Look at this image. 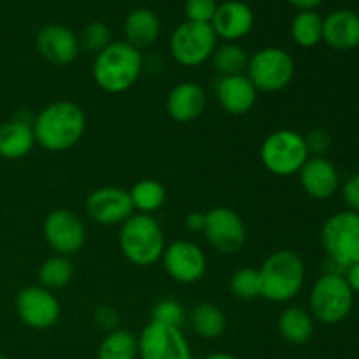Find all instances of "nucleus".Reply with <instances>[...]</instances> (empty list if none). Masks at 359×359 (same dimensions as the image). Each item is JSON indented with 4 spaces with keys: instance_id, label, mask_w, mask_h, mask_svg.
I'll return each instance as SVG.
<instances>
[{
    "instance_id": "1",
    "label": "nucleus",
    "mask_w": 359,
    "mask_h": 359,
    "mask_svg": "<svg viewBox=\"0 0 359 359\" xmlns=\"http://www.w3.org/2000/svg\"><path fill=\"white\" fill-rule=\"evenodd\" d=\"M35 144L49 153L72 149L86 132V114L70 100H56L35 114L32 125Z\"/></svg>"
},
{
    "instance_id": "2",
    "label": "nucleus",
    "mask_w": 359,
    "mask_h": 359,
    "mask_svg": "<svg viewBox=\"0 0 359 359\" xmlns=\"http://www.w3.org/2000/svg\"><path fill=\"white\" fill-rule=\"evenodd\" d=\"M144 72L140 49L125 41H112L93 60V81L102 91L119 95L133 88Z\"/></svg>"
},
{
    "instance_id": "3",
    "label": "nucleus",
    "mask_w": 359,
    "mask_h": 359,
    "mask_svg": "<svg viewBox=\"0 0 359 359\" xmlns=\"http://www.w3.org/2000/svg\"><path fill=\"white\" fill-rule=\"evenodd\" d=\"M262 298L272 304H287L302 293L305 265L294 251L280 249L272 252L258 269Z\"/></svg>"
},
{
    "instance_id": "4",
    "label": "nucleus",
    "mask_w": 359,
    "mask_h": 359,
    "mask_svg": "<svg viewBox=\"0 0 359 359\" xmlns=\"http://www.w3.org/2000/svg\"><path fill=\"white\" fill-rule=\"evenodd\" d=\"M118 244L126 262L137 266H151L161 259L165 233L156 217L151 214H132L119 226Z\"/></svg>"
},
{
    "instance_id": "5",
    "label": "nucleus",
    "mask_w": 359,
    "mask_h": 359,
    "mask_svg": "<svg viewBox=\"0 0 359 359\" xmlns=\"http://www.w3.org/2000/svg\"><path fill=\"white\" fill-rule=\"evenodd\" d=\"M354 293L344 273L325 272L312 286L309 294V307L316 321L323 325H339L351 314Z\"/></svg>"
},
{
    "instance_id": "6",
    "label": "nucleus",
    "mask_w": 359,
    "mask_h": 359,
    "mask_svg": "<svg viewBox=\"0 0 359 359\" xmlns=\"http://www.w3.org/2000/svg\"><path fill=\"white\" fill-rule=\"evenodd\" d=\"M309 158L311 153L304 135L290 128L269 133L259 147V160L263 167L277 177L297 175Z\"/></svg>"
},
{
    "instance_id": "7",
    "label": "nucleus",
    "mask_w": 359,
    "mask_h": 359,
    "mask_svg": "<svg viewBox=\"0 0 359 359\" xmlns=\"http://www.w3.org/2000/svg\"><path fill=\"white\" fill-rule=\"evenodd\" d=\"M319 237L330 263L342 272L359 262V214L353 210L333 214L323 223Z\"/></svg>"
},
{
    "instance_id": "8",
    "label": "nucleus",
    "mask_w": 359,
    "mask_h": 359,
    "mask_svg": "<svg viewBox=\"0 0 359 359\" xmlns=\"http://www.w3.org/2000/svg\"><path fill=\"white\" fill-rule=\"evenodd\" d=\"M294 60L286 49L269 46L249 56L245 76L263 93H277L291 84L294 77Z\"/></svg>"
},
{
    "instance_id": "9",
    "label": "nucleus",
    "mask_w": 359,
    "mask_h": 359,
    "mask_svg": "<svg viewBox=\"0 0 359 359\" xmlns=\"http://www.w3.org/2000/svg\"><path fill=\"white\" fill-rule=\"evenodd\" d=\"M217 35L212 25L184 21L170 35V55L179 65L200 67L212 58L217 48Z\"/></svg>"
},
{
    "instance_id": "10",
    "label": "nucleus",
    "mask_w": 359,
    "mask_h": 359,
    "mask_svg": "<svg viewBox=\"0 0 359 359\" xmlns=\"http://www.w3.org/2000/svg\"><path fill=\"white\" fill-rule=\"evenodd\" d=\"M203 235L214 251L221 255H235L248 241L245 223L230 207H212L205 212Z\"/></svg>"
},
{
    "instance_id": "11",
    "label": "nucleus",
    "mask_w": 359,
    "mask_h": 359,
    "mask_svg": "<svg viewBox=\"0 0 359 359\" xmlns=\"http://www.w3.org/2000/svg\"><path fill=\"white\" fill-rule=\"evenodd\" d=\"M14 309L20 321L32 330L51 328L62 316V305L55 293L39 284L21 287L14 300Z\"/></svg>"
},
{
    "instance_id": "12",
    "label": "nucleus",
    "mask_w": 359,
    "mask_h": 359,
    "mask_svg": "<svg viewBox=\"0 0 359 359\" xmlns=\"http://www.w3.org/2000/svg\"><path fill=\"white\" fill-rule=\"evenodd\" d=\"M46 244L55 255L72 256L83 249L86 242V226L76 212L69 209H55L46 216L42 224Z\"/></svg>"
},
{
    "instance_id": "13",
    "label": "nucleus",
    "mask_w": 359,
    "mask_h": 359,
    "mask_svg": "<svg viewBox=\"0 0 359 359\" xmlns=\"http://www.w3.org/2000/svg\"><path fill=\"white\" fill-rule=\"evenodd\" d=\"M140 359H193L181 328L151 319L139 335Z\"/></svg>"
},
{
    "instance_id": "14",
    "label": "nucleus",
    "mask_w": 359,
    "mask_h": 359,
    "mask_svg": "<svg viewBox=\"0 0 359 359\" xmlns=\"http://www.w3.org/2000/svg\"><path fill=\"white\" fill-rule=\"evenodd\" d=\"M165 272L179 284H195L207 272V255L196 242L175 241L165 248L161 255Z\"/></svg>"
},
{
    "instance_id": "15",
    "label": "nucleus",
    "mask_w": 359,
    "mask_h": 359,
    "mask_svg": "<svg viewBox=\"0 0 359 359\" xmlns=\"http://www.w3.org/2000/svg\"><path fill=\"white\" fill-rule=\"evenodd\" d=\"M86 212L100 226H121L133 210L132 198L126 189L118 186H102L86 198Z\"/></svg>"
},
{
    "instance_id": "16",
    "label": "nucleus",
    "mask_w": 359,
    "mask_h": 359,
    "mask_svg": "<svg viewBox=\"0 0 359 359\" xmlns=\"http://www.w3.org/2000/svg\"><path fill=\"white\" fill-rule=\"evenodd\" d=\"M35 48L46 62L56 67H65L76 62L81 51L79 37L74 30L60 23L44 25L37 32Z\"/></svg>"
},
{
    "instance_id": "17",
    "label": "nucleus",
    "mask_w": 359,
    "mask_h": 359,
    "mask_svg": "<svg viewBox=\"0 0 359 359\" xmlns=\"http://www.w3.org/2000/svg\"><path fill=\"white\" fill-rule=\"evenodd\" d=\"M297 175L305 195L319 202L333 198L340 188L339 170L326 156H311Z\"/></svg>"
},
{
    "instance_id": "18",
    "label": "nucleus",
    "mask_w": 359,
    "mask_h": 359,
    "mask_svg": "<svg viewBox=\"0 0 359 359\" xmlns=\"http://www.w3.org/2000/svg\"><path fill=\"white\" fill-rule=\"evenodd\" d=\"M256 23L252 7L244 0H226L217 6L212 25L217 39L224 42H237L248 37Z\"/></svg>"
},
{
    "instance_id": "19",
    "label": "nucleus",
    "mask_w": 359,
    "mask_h": 359,
    "mask_svg": "<svg viewBox=\"0 0 359 359\" xmlns=\"http://www.w3.org/2000/svg\"><path fill=\"white\" fill-rule=\"evenodd\" d=\"M214 95L224 112L231 116H244L252 111L258 100V90L245 74L217 77Z\"/></svg>"
},
{
    "instance_id": "20",
    "label": "nucleus",
    "mask_w": 359,
    "mask_h": 359,
    "mask_svg": "<svg viewBox=\"0 0 359 359\" xmlns=\"http://www.w3.org/2000/svg\"><path fill=\"white\" fill-rule=\"evenodd\" d=\"M34 114L20 111L13 119L0 125V158L4 160H21L28 156L35 147Z\"/></svg>"
},
{
    "instance_id": "21",
    "label": "nucleus",
    "mask_w": 359,
    "mask_h": 359,
    "mask_svg": "<svg viewBox=\"0 0 359 359\" xmlns=\"http://www.w3.org/2000/svg\"><path fill=\"white\" fill-rule=\"evenodd\" d=\"M167 112L175 123H191L203 114L207 95L200 84L182 81L175 84L167 97Z\"/></svg>"
},
{
    "instance_id": "22",
    "label": "nucleus",
    "mask_w": 359,
    "mask_h": 359,
    "mask_svg": "<svg viewBox=\"0 0 359 359\" xmlns=\"http://www.w3.org/2000/svg\"><path fill=\"white\" fill-rule=\"evenodd\" d=\"M323 42L335 51H351L359 46V14L339 9L323 18Z\"/></svg>"
},
{
    "instance_id": "23",
    "label": "nucleus",
    "mask_w": 359,
    "mask_h": 359,
    "mask_svg": "<svg viewBox=\"0 0 359 359\" xmlns=\"http://www.w3.org/2000/svg\"><path fill=\"white\" fill-rule=\"evenodd\" d=\"M161 34V21L156 13L146 7L130 11L128 16L123 21V35L125 42L137 49L151 48L156 44Z\"/></svg>"
},
{
    "instance_id": "24",
    "label": "nucleus",
    "mask_w": 359,
    "mask_h": 359,
    "mask_svg": "<svg viewBox=\"0 0 359 359\" xmlns=\"http://www.w3.org/2000/svg\"><path fill=\"white\" fill-rule=\"evenodd\" d=\"M277 330L283 340H286L291 346H304L312 339L316 330V319L305 309L286 307L280 312L277 319Z\"/></svg>"
},
{
    "instance_id": "25",
    "label": "nucleus",
    "mask_w": 359,
    "mask_h": 359,
    "mask_svg": "<svg viewBox=\"0 0 359 359\" xmlns=\"http://www.w3.org/2000/svg\"><path fill=\"white\" fill-rule=\"evenodd\" d=\"M189 323H191L193 332L200 339L205 340L219 339L226 330L224 312L216 304H209V302H200L193 307L191 314H189Z\"/></svg>"
},
{
    "instance_id": "26",
    "label": "nucleus",
    "mask_w": 359,
    "mask_h": 359,
    "mask_svg": "<svg viewBox=\"0 0 359 359\" xmlns=\"http://www.w3.org/2000/svg\"><path fill=\"white\" fill-rule=\"evenodd\" d=\"M98 359H137L139 358V337L126 328L105 333L97 349Z\"/></svg>"
},
{
    "instance_id": "27",
    "label": "nucleus",
    "mask_w": 359,
    "mask_h": 359,
    "mask_svg": "<svg viewBox=\"0 0 359 359\" xmlns=\"http://www.w3.org/2000/svg\"><path fill=\"white\" fill-rule=\"evenodd\" d=\"M128 193L133 203V210L139 214L153 216L156 210L165 205V200H167V189L160 181H154V179H142L133 184Z\"/></svg>"
},
{
    "instance_id": "28",
    "label": "nucleus",
    "mask_w": 359,
    "mask_h": 359,
    "mask_svg": "<svg viewBox=\"0 0 359 359\" xmlns=\"http://www.w3.org/2000/svg\"><path fill=\"white\" fill-rule=\"evenodd\" d=\"M210 62H212L214 70L219 77L241 76L248 70L249 55L237 42H223L214 49Z\"/></svg>"
},
{
    "instance_id": "29",
    "label": "nucleus",
    "mask_w": 359,
    "mask_h": 359,
    "mask_svg": "<svg viewBox=\"0 0 359 359\" xmlns=\"http://www.w3.org/2000/svg\"><path fill=\"white\" fill-rule=\"evenodd\" d=\"M290 34L300 48H316L323 42V18L316 11H300L291 21Z\"/></svg>"
},
{
    "instance_id": "30",
    "label": "nucleus",
    "mask_w": 359,
    "mask_h": 359,
    "mask_svg": "<svg viewBox=\"0 0 359 359\" xmlns=\"http://www.w3.org/2000/svg\"><path fill=\"white\" fill-rule=\"evenodd\" d=\"M39 286L46 287L49 291L62 290L67 284L72 280L74 277V266L67 256L53 255L42 262L39 266Z\"/></svg>"
},
{
    "instance_id": "31",
    "label": "nucleus",
    "mask_w": 359,
    "mask_h": 359,
    "mask_svg": "<svg viewBox=\"0 0 359 359\" xmlns=\"http://www.w3.org/2000/svg\"><path fill=\"white\" fill-rule=\"evenodd\" d=\"M230 291L238 300H256L262 297V284H259L258 269H238L230 277Z\"/></svg>"
},
{
    "instance_id": "32",
    "label": "nucleus",
    "mask_w": 359,
    "mask_h": 359,
    "mask_svg": "<svg viewBox=\"0 0 359 359\" xmlns=\"http://www.w3.org/2000/svg\"><path fill=\"white\" fill-rule=\"evenodd\" d=\"M111 42V28H109V25L104 23V21H91V23H88L86 27L83 28V32H81V48L86 49V51L90 53H95V55H98L102 49L107 48Z\"/></svg>"
},
{
    "instance_id": "33",
    "label": "nucleus",
    "mask_w": 359,
    "mask_h": 359,
    "mask_svg": "<svg viewBox=\"0 0 359 359\" xmlns=\"http://www.w3.org/2000/svg\"><path fill=\"white\" fill-rule=\"evenodd\" d=\"M151 319L163 323V325L174 326V328H182V325L188 319V312H186L184 305L181 302L174 300V298H165V300H160L154 305L153 312H151Z\"/></svg>"
},
{
    "instance_id": "34",
    "label": "nucleus",
    "mask_w": 359,
    "mask_h": 359,
    "mask_svg": "<svg viewBox=\"0 0 359 359\" xmlns=\"http://www.w3.org/2000/svg\"><path fill=\"white\" fill-rule=\"evenodd\" d=\"M217 0H186L184 14L186 21L193 23H209L212 21L214 14L217 11Z\"/></svg>"
},
{
    "instance_id": "35",
    "label": "nucleus",
    "mask_w": 359,
    "mask_h": 359,
    "mask_svg": "<svg viewBox=\"0 0 359 359\" xmlns=\"http://www.w3.org/2000/svg\"><path fill=\"white\" fill-rule=\"evenodd\" d=\"M311 156H325L332 147V135L323 128H314L304 135Z\"/></svg>"
},
{
    "instance_id": "36",
    "label": "nucleus",
    "mask_w": 359,
    "mask_h": 359,
    "mask_svg": "<svg viewBox=\"0 0 359 359\" xmlns=\"http://www.w3.org/2000/svg\"><path fill=\"white\" fill-rule=\"evenodd\" d=\"M95 325L102 330L104 333H111L119 328V312L111 305H100L95 311Z\"/></svg>"
},
{
    "instance_id": "37",
    "label": "nucleus",
    "mask_w": 359,
    "mask_h": 359,
    "mask_svg": "<svg viewBox=\"0 0 359 359\" xmlns=\"http://www.w3.org/2000/svg\"><path fill=\"white\" fill-rule=\"evenodd\" d=\"M342 198L346 202L347 210L359 214V174L351 175L342 186Z\"/></svg>"
},
{
    "instance_id": "38",
    "label": "nucleus",
    "mask_w": 359,
    "mask_h": 359,
    "mask_svg": "<svg viewBox=\"0 0 359 359\" xmlns=\"http://www.w3.org/2000/svg\"><path fill=\"white\" fill-rule=\"evenodd\" d=\"M184 224H186V228L191 231V233H202L203 224H205V214H203V212L188 214Z\"/></svg>"
},
{
    "instance_id": "39",
    "label": "nucleus",
    "mask_w": 359,
    "mask_h": 359,
    "mask_svg": "<svg viewBox=\"0 0 359 359\" xmlns=\"http://www.w3.org/2000/svg\"><path fill=\"white\" fill-rule=\"evenodd\" d=\"M344 279L347 280V284H349L354 294L359 293V262L344 270Z\"/></svg>"
},
{
    "instance_id": "40",
    "label": "nucleus",
    "mask_w": 359,
    "mask_h": 359,
    "mask_svg": "<svg viewBox=\"0 0 359 359\" xmlns=\"http://www.w3.org/2000/svg\"><path fill=\"white\" fill-rule=\"evenodd\" d=\"M286 2L297 7L298 11H316V7L321 6L323 0H286Z\"/></svg>"
},
{
    "instance_id": "41",
    "label": "nucleus",
    "mask_w": 359,
    "mask_h": 359,
    "mask_svg": "<svg viewBox=\"0 0 359 359\" xmlns=\"http://www.w3.org/2000/svg\"><path fill=\"white\" fill-rule=\"evenodd\" d=\"M203 359H238V358L233 356V354H230V353H212Z\"/></svg>"
},
{
    "instance_id": "42",
    "label": "nucleus",
    "mask_w": 359,
    "mask_h": 359,
    "mask_svg": "<svg viewBox=\"0 0 359 359\" xmlns=\"http://www.w3.org/2000/svg\"><path fill=\"white\" fill-rule=\"evenodd\" d=\"M0 359H7L6 356H2V354H0Z\"/></svg>"
}]
</instances>
